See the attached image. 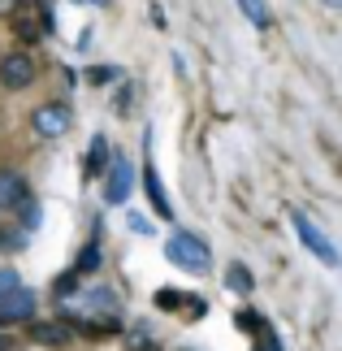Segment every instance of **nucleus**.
Wrapping results in <instances>:
<instances>
[{
	"label": "nucleus",
	"instance_id": "obj_5",
	"mask_svg": "<svg viewBox=\"0 0 342 351\" xmlns=\"http://www.w3.org/2000/svg\"><path fill=\"white\" fill-rule=\"evenodd\" d=\"M35 317V291L31 287H9L0 295V326H18Z\"/></svg>",
	"mask_w": 342,
	"mask_h": 351
},
{
	"label": "nucleus",
	"instance_id": "obj_18",
	"mask_svg": "<svg viewBox=\"0 0 342 351\" xmlns=\"http://www.w3.org/2000/svg\"><path fill=\"white\" fill-rule=\"evenodd\" d=\"M52 291H57V300H70V295H78V274H74V269H70V274H61Z\"/></svg>",
	"mask_w": 342,
	"mask_h": 351
},
{
	"label": "nucleus",
	"instance_id": "obj_17",
	"mask_svg": "<svg viewBox=\"0 0 342 351\" xmlns=\"http://www.w3.org/2000/svg\"><path fill=\"white\" fill-rule=\"evenodd\" d=\"M234 326L247 330V334H260V330H265V317H260L256 308H243V313H234Z\"/></svg>",
	"mask_w": 342,
	"mask_h": 351
},
{
	"label": "nucleus",
	"instance_id": "obj_9",
	"mask_svg": "<svg viewBox=\"0 0 342 351\" xmlns=\"http://www.w3.org/2000/svg\"><path fill=\"white\" fill-rule=\"evenodd\" d=\"M31 195V182L18 169H0V213H13L22 199Z\"/></svg>",
	"mask_w": 342,
	"mask_h": 351
},
{
	"label": "nucleus",
	"instance_id": "obj_7",
	"mask_svg": "<svg viewBox=\"0 0 342 351\" xmlns=\"http://www.w3.org/2000/svg\"><path fill=\"white\" fill-rule=\"evenodd\" d=\"M143 191H147V204H152V213L160 221H169L173 217V204H169V195H165V186H160V173L152 165V147L143 152Z\"/></svg>",
	"mask_w": 342,
	"mask_h": 351
},
{
	"label": "nucleus",
	"instance_id": "obj_22",
	"mask_svg": "<svg viewBox=\"0 0 342 351\" xmlns=\"http://www.w3.org/2000/svg\"><path fill=\"white\" fill-rule=\"evenodd\" d=\"M0 351H9V339H5V334H0Z\"/></svg>",
	"mask_w": 342,
	"mask_h": 351
},
{
	"label": "nucleus",
	"instance_id": "obj_21",
	"mask_svg": "<svg viewBox=\"0 0 342 351\" xmlns=\"http://www.w3.org/2000/svg\"><path fill=\"white\" fill-rule=\"evenodd\" d=\"M83 5H95V9H104V5H113V0H83Z\"/></svg>",
	"mask_w": 342,
	"mask_h": 351
},
{
	"label": "nucleus",
	"instance_id": "obj_8",
	"mask_svg": "<svg viewBox=\"0 0 342 351\" xmlns=\"http://www.w3.org/2000/svg\"><path fill=\"white\" fill-rule=\"evenodd\" d=\"M156 308L160 313H182L186 321H199L208 313V304L199 295H186V291H156Z\"/></svg>",
	"mask_w": 342,
	"mask_h": 351
},
{
	"label": "nucleus",
	"instance_id": "obj_4",
	"mask_svg": "<svg viewBox=\"0 0 342 351\" xmlns=\"http://www.w3.org/2000/svg\"><path fill=\"white\" fill-rule=\"evenodd\" d=\"M31 130L39 134V139H61V134L70 130V109H65L61 100L39 104V109L31 113Z\"/></svg>",
	"mask_w": 342,
	"mask_h": 351
},
{
	"label": "nucleus",
	"instance_id": "obj_3",
	"mask_svg": "<svg viewBox=\"0 0 342 351\" xmlns=\"http://www.w3.org/2000/svg\"><path fill=\"white\" fill-rule=\"evenodd\" d=\"M39 78V65L31 52H5L0 57V87L5 91H26Z\"/></svg>",
	"mask_w": 342,
	"mask_h": 351
},
{
	"label": "nucleus",
	"instance_id": "obj_13",
	"mask_svg": "<svg viewBox=\"0 0 342 351\" xmlns=\"http://www.w3.org/2000/svg\"><path fill=\"white\" fill-rule=\"evenodd\" d=\"M225 287L234 291V295H252V291H256L252 269H247V265H239V261H230V265H225Z\"/></svg>",
	"mask_w": 342,
	"mask_h": 351
},
{
	"label": "nucleus",
	"instance_id": "obj_23",
	"mask_svg": "<svg viewBox=\"0 0 342 351\" xmlns=\"http://www.w3.org/2000/svg\"><path fill=\"white\" fill-rule=\"evenodd\" d=\"M325 5H330V9H338V0H325Z\"/></svg>",
	"mask_w": 342,
	"mask_h": 351
},
{
	"label": "nucleus",
	"instance_id": "obj_15",
	"mask_svg": "<svg viewBox=\"0 0 342 351\" xmlns=\"http://www.w3.org/2000/svg\"><path fill=\"white\" fill-rule=\"evenodd\" d=\"M117 78H121L117 65H91L87 70V83H95V87H108V83H117Z\"/></svg>",
	"mask_w": 342,
	"mask_h": 351
},
{
	"label": "nucleus",
	"instance_id": "obj_10",
	"mask_svg": "<svg viewBox=\"0 0 342 351\" xmlns=\"http://www.w3.org/2000/svg\"><path fill=\"white\" fill-rule=\"evenodd\" d=\"M100 234H104V221H95V239L83 243V252H78V265H74V274H78V278L100 274V261H104V252H100Z\"/></svg>",
	"mask_w": 342,
	"mask_h": 351
},
{
	"label": "nucleus",
	"instance_id": "obj_14",
	"mask_svg": "<svg viewBox=\"0 0 342 351\" xmlns=\"http://www.w3.org/2000/svg\"><path fill=\"white\" fill-rule=\"evenodd\" d=\"M239 9L247 13V22L260 26V31H265V26L273 22V18H269V9H265V0H239Z\"/></svg>",
	"mask_w": 342,
	"mask_h": 351
},
{
	"label": "nucleus",
	"instance_id": "obj_16",
	"mask_svg": "<svg viewBox=\"0 0 342 351\" xmlns=\"http://www.w3.org/2000/svg\"><path fill=\"white\" fill-rule=\"evenodd\" d=\"M18 213H22V230H39V204H35V195H26L22 204H18Z\"/></svg>",
	"mask_w": 342,
	"mask_h": 351
},
{
	"label": "nucleus",
	"instance_id": "obj_12",
	"mask_svg": "<svg viewBox=\"0 0 342 351\" xmlns=\"http://www.w3.org/2000/svg\"><path fill=\"white\" fill-rule=\"evenodd\" d=\"M108 160H113V147H108L104 134H95L91 147H87V178H104V169H108Z\"/></svg>",
	"mask_w": 342,
	"mask_h": 351
},
{
	"label": "nucleus",
	"instance_id": "obj_6",
	"mask_svg": "<svg viewBox=\"0 0 342 351\" xmlns=\"http://www.w3.org/2000/svg\"><path fill=\"white\" fill-rule=\"evenodd\" d=\"M130 186H134V165L121 160V156H113L108 169H104V199H108V204H126Z\"/></svg>",
	"mask_w": 342,
	"mask_h": 351
},
{
	"label": "nucleus",
	"instance_id": "obj_19",
	"mask_svg": "<svg viewBox=\"0 0 342 351\" xmlns=\"http://www.w3.org/2000/svg\"><path fill=\"white\" fill-rule=\"evenodd\" d=\"M126 226H130L134 234H152V221H147V217H139V213H126Z\"/></svg>",
	"mask_w": 342,
	"mask_h": 351
},
{
	"label": "nucleus",
	"instance_id": "obj_20",
	"mask_svg": "<svg viewBox=\"0 0 342 351\" xmlns=\"http://www.w3.org/2000/svg\"><path fill=\"white\" fill-rule=\"evenodd\" d=\"M260 351H282V343H278V334H273L269 326L260 330Z\"/></svg>",
	"mask_w": 342,
	"mask_h": 351
},
{
	"label": "nucleus",
	"instance_id": "obj_11",
	"mask_svg": "<svg viewBox=\"0 0 342 351\" xmlns=\"http://www.w3.org/2000/svg\"><path fill=\"white\" fill-rule=\"evenodd\" d=\"M31 339L44 343V347H65L70 343V330H65V321H31Z\"/></svg>",
	"mask_w": 342,
	"mask_h": 351
},
{
	"label": "nucleus",
	"instance_id": "obj_2",
	"mask_svg": "<svg viewBox=\"0 0 342 351\" xmlns=\"http://www.w3.org/2000/svg\"><path fill=\"white\" fill-rule=\"evenodd\" d=\"M291 226H295V234H299V243L317 256V261L325 265V269H338V247H334V239L321 230L317 221L308 217V213H299V208H291Z\"/></svg>",
	"mask_w": 342,
	"mask_h": 351
},
{
	"label": "nucleus",
	"instance_id": "obj_1",
	"mask_svg": "<svg viewBox=\"0 0 342 351\" xmlns=\"http://www.w3.org/2000/svg\"><path fill=\"white\" fill-rule=\"evenodd\" d=\"M165 261L178 265V269H186V274H208L212 247H208L199 234H191V230H173V234L165 239Z\"/></svg>",
	"mask_w": 342,
	"mask_h": 351
}]
</instances>
